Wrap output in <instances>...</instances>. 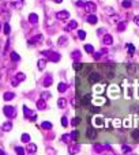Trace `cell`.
<instances>
[{"mask_svg": "<svg viewBox=\"0 0 139 155\" xmlns=\"http://www.w3.org/2000/svg\"><path fill=\"white\" fill-rule=\"evenodd\" d=\"M3 112H4V114H6L8 118H14V117L17 116V110H15V108H14V106H10V105L4 106V108H3Z\"/></svg>", "mask_w": 139, "mask_h": 155, "instance_id": "obj_1", "label": "cell"}, {"mask_svg": "<svg viewBox=\"0 0 139 155\" xmlns=\"http://www.w3.org/2000/svg\"><path fill=\"white\" fill-rule=\"evenodd\" d=\"M104 67V70H105V74H107V76L109 78V79H112V78L115 76V67H113V64H104L102 65Z\"/></svg>", "mask_w": 139, "mask_h": 155, "instance_id": "obj_2", "label": "cell"}, {"mask_svg": "<svg viewBox=\"0 0 139 155\" xmlns=\"http://www.w3.org/2000/svg\"><path fill=\"white\" fill-rule=\"evenodd\" d=\"M101 80V75L98 74V72H92V74L89 75V82L90 83H98V82Z\"/></svg>", "mask_w": 139, "mask_h": 155, "instance_id": "obj_3", "label": "cell"}, {"mask_svg": "<svg viewBox=\"0 0 139 155\" xmlns=\"http://www.w3.org/2000/svg\"><path fill=\"white\" fill-rule=\"evenodd\" d=\"M86 136H87L89 139H95L97 137V131H95L94 127H87V129H86Z\"/></svg>", "mask_w": 139, "mask_h": 155, "instance_id": "obj_4", "label": "cell"}, {"mask_svg": "<svg viewBox=\"0 0 139 155\" xmlns=\"http://www.w3.org/2000/svg\"><path fill=\"white\" fill-rule=\"evenodd\" d=\"M93 125H94V128H102V127H105L104 118H102V117H98V116H95V117L93 118Z\"/></svg>", "mask_w": 139, "mask_h": 155, "instance_id": "obj_5", "label": "cell"}, {"mask_svg": "<svg viewBox=\"0 0 139 155\" xmlns=\"http://www.w3.org/2000/svg\"><path fill=\"white\" fill-rule=\"evenodd\" d=\"M85 10L87 11L89 14H94V11L97 10V6L93 3V2H86V4H85Z\"/></svg>", "mask_w": 139, "mask_h": 155, "instance_id": "obj_6", "label": "cell"}, {"mask_svg": "<svg viewBox=\"0 0 139 155\" xmlns=\"http://www.w3.org/2000/svg\"><path fill=\"white\" fill-rule=\"evenodd\" d=\"M93 148H94L95 152H101V151H104V150H107V148H111V146H109V144H94Z\"/></svg>", "mask_w": 139, "mask_h": 155, "instance_id": "obj_7", "label": "cell"}, {"mask_svg": "<svg viewBox=\"0 0 139 155\" xmlns=\"http://www.w3.org/2000/svg\"><path fill=\"white\" fill-rule=\"evenodd\" d=\"M42 40H44V36H42V34H37V36H34L30 41H29V44H30V45H37V44L41 42Z\"/></svg>", "mask_w": 139, "mask_h": 155, "instance_id": "obj_8", "label": "cell"}, {"mask_svg": "<svg viewBox=\"0 0 139 155\" xmlns=\"http://www.w3.org/2000/svg\"><path fill=\"white\" fill-rule=\"evenodd\" d=\"M56 18H57V19H68V18H70V12L66 11V10H63V11H59V12H56Z\"/></svg>", "mask_w": 139, "mask_h": 155, "instance_id": "obj_9", "label": "cell"}, {"mask_svg": "<svg viewBox=\"0 0 139 155\" xmlns=\"http://www.w3.org/2000/svg\"><path fill=\"white\" fill-rule=\"evenodd\" d=\"M48 59H49L51 61H53V63H57L60 60V55L57 52H52L51 50V53H49V56H48Z\"/></svg>", "mask_w": 139, "mask_h": 155, "instance_id": "obj_10", "label": "cell"}, {"mask_svg": "<svg viewBox=\"0 0 139 155\" xmlns=\"http://www.w3.org/2000/svg\"><path fill=\"white\" fill-rule=\"evenodd\" d=\"M23 113H25V116H26V117H31L33 120H34V118L37 117V116H36V113L33 112V110H30V109H29L27 106H23Z\"/></svg>", "mask_w": 139, "mask_h": 155, "instance_id": "obj_11", "label": "cell"}, {"mask_svg": "<svg viewBox=\"0 0 139 155\" xmlns=\"http://www.w3.org/2000/svg\"><path fill=\"white\" fill-rule=\"evenodd\" d=\"M78 27V22L76 21H70L68 22V25L66 26V31H71V30H74V29Z\"/></svg>", "mask_w": 139, "mask_h": 155, "instance_id": "obj_12", "label": "cell"}, {"mask_svg": "<svg viewBox=\"0 0 139 155\" xmlns=\"http://www.w3.org/2000/svg\"><path fill=\"white\" fill-rule=\"evenodd\" d=\"M102 42L105 44V45H112L113 44V37L111 34H105L104 38H102Z\"/></svg>", "mask_w": 139, "mask_h": 155, "instance_id": "obj_13", "label": "cell"}, {"mask_svg": "<svg viewBox=\"0 0 139 155\" xmlns=\"http://www.w3.org/2000/svg\"><path fill=\"white\" fill-rule=\"evenodd\" d=\"M92 102L94 104V105H98V106H101V105H104L107 101H105V98H102V97H98V98H93L92 99Z\"/></svg>", "mask_w": 139, "mask_h": 155, "instance_id": "obj_14", "label": "cell"}, {"mask_svg": "<svg viewBox=\"0 0 139 155\" xmlns=\"http://www.w3.org/2000/svg\"><path fill=\"white\" fill-rule=\"evenodd\" d=\"M52 82H53L52 76H51V75H48V76H45V79L42 80V86H44V87H49V86L52 84Z\"/></svg>", "mask_w": 139, "mask_h": 155, "instance_id": "obj_15", "label": "cell"}, {"mask_svg": "<svg viewBox=\"0 0 139 155\" xmlns=\"http://www.w3.org/2000/svg\"><path fill=\"white\" fill-rule=\"evenodd\" d=\"M2 129L4 131V132H8V131H11V129H12V123H11V121H6V123L2 125Z\"/></svg>", "mask_w": 139, "mask_h": 155, "instance_id": "obj_16", "label": "cell"}, {"mask_svg": "<svg viewBox=\"0 0 139 155\" xmlns=\"http://www.w3.org/2000/svg\"><path fill=\"white\" fill-rule=\"evenodd\" d=\"M46 108V102H45V99H38L37 101V109H40V110H44Z\"/></svg>", "mask_w": 139, "mask_h": 155, "instance_id": "obj_17", "label": "cell"}, {"mask_svg": "<svg viewBox=\"0 0 139 155\" xmlns=\"http://www.w3.org/2000/svg\"><path fill=\"white\" fill-rule=\"evenodd\" d=\"M104 53H107V50H105V49H102V50H98V52H93V57H94L95 60H100V59L102 57V55H104Z\"/></svg>", "mask_w": 139, "mask_h": 155, "instance_id": "obj_18", "label": "cell"}, {"mask_svg": "<svg viewBox=\"0 0 139 155\" xmlns=\"http://www.w3.org/2000/svg\"><path fill=\"white\" fill-rule=\"evenodd\" d=\"M29 22L33 23V25H36V23L38 22V15L37 14H30V15H29Z\"/></svg>", "mask_w": 139, "mask_h": 155, "instance_id": "obj_19", "label": "cell"}, {"mask_svg": "<svg viewBox=\"0 0 139 155\" xmlns=\"http://www.w3.org/2000/svg\"><path fill=\"white\" fill-rule=\"evenodd\" d=\"M3 98L6 99V101H11V99H14V98H15V94H14V93H11V91H7V93H4Z\"/></svg>", "mask_w": 139, "mask_h": 155, "instance_id": "obj_20", "label": "cell"}, {"mask_svg": "<svg viewBox=\"0 0 139 155\" xmlns=\"http://www.w3.org/2000/svg\"><path fill=\"white\" fill-rule=\"evenodd\" d=\"M97 21H98V19H97V16H95L94 14H90V15L87 16V22L90 23V25H94V23H97Z\"/></svg>", "mask_w": 139, "mask_h": 155, "instance_id": "obj_21", "label": "cell"}, {"mask_svg": "<svg viewBox=\"0 0 139 155\" xmlns=\"http://www.w3.org/2000/svg\"><path fill=\"white\" fill-rule=\"evenodd\" d=\"M67 41H68V38H67L66 36H61L59 38V41H57V45H59V46H64L67 44Z\"/></svg>", "mask_w": 139, "mask_h": 155, "instance_id": "obj_22", "label": "cell"}, {"mask_svg": "<svg viewBox=\"0 0 139 155\" xmlns=\"http://www.w3.org/2000/svg\"><path fill=\"white\" fill-rule=\"evenodd\" d=\"M66 105H67L66 98H59V99H57V106H59L60 109H64V108H66Z\"/></svg>", "mask_w": 139, "mask_h": 155, "instance_id": "obj_23", "label": "cell"}, {"mask_svg": "<svg viewBox=\"0 0 139 155\" xmlns=\"http://www.w3.org/2000/svg\"><path fill=\"white\" fill-rule=\"evenodd\" d=\"M68 152H70L71 155L79 152V146H70V147H68Z\"/></svg>", "mask_w": 139, "mask_h": 155, "instance_id": "obj_24", "label": "cell"}, {"mask_svg": "<svg viewBox=\"0 0 139 155\" xmlns=\"http://www.w3.org/2000/svg\"><path fill=\"white\" fill-rule=\"evenodd\" d=\"M38 70H44L45 67H46V60L45 59H41V60H38Z\"/></svg>", "mask_w": 139, "mask_h": 155, "instance_id": "obj_25", "label": "cell"}, {"mask_svg": "<svg viewBox=\"0 0 139 155\" xmlns=\"http://www.w3.org/2000/svg\"><path fill=\"white\" fill-rule=\"evenodd\" d=\"M67 87H68V86L61 82V83H59V86H57V90H59V93H64V91L67 90Z\"/></svg>", "mask_w": 139, "mask_h": 155, "instance_id": "obj_26", "label": "cell"}, {"mask_svg": "<svg viewBox=\"0 0 139 155\" xmlns=\"http://www.w3.org/2000/svg\"><path fill=\"white\" fill-rule=\"evenodd\" d=\"M36 151H37V146H36V144H33V143H30L27 146V152L33 154V152H36Z\"/></svg>", "mask_w": 139, "mask_h": 155, "instance_id": "obj_27", "label": "cell"}, {"mask_svg": "<svg viewBox=\"0 0 139 155\" xmlns=\"http://www.w3.org/2000/svg\"><path fill=\"white\" fill-rule=\"evenodd\" d=\"M126 27H127V22H120L117 25V30L119 31H124V30H126Z\"/></svg>", "mask_w": 139, "mask_h": 155, "instance_id": "obj_28", "label": "cell"}, {"mask_svg": "<svg viewBox=\"0 0 139 155\" xmlns=\"http://www.w3.org/2000/svg\"><path fill=\"white\" fill-rule=\"evenodd\" d=\"M41 127L44 129H52V123H49V121H42Z\"/></svg>", "mask_w": 139, "mask_h": 155, "instance_id": "obj_29", "label": "cell"}, {"mask_svg": "<svg viewBox=\"0 0 139 155\" xmlns=\"http://www.w3.org/2000/svg\"><path fill=\"white\" fill-rule=\"evenodd\" d=\"M121 6H123L124 8H130V7L132 6V2H131V0H123Z\"/></svg>", "mask_w": 139, "mask_h": 155, "instance_id": "obj_30", "label": "cell"}, {"mask_svg": "<svg viewBox=\"0 0 139 155\" xmlns=\"http://www.w3.org/2000/svg\"><path fill=\"white\" fill-rule=\"evenodd\" d=\"M11 60L12 61H19V60H21V57H19V55L17 52H11Z\"/></svg>", "mask_w": 139, "mask_h": 155, "instance_id": "obj_31", "label": "cell"}, {"mask_svg": "<svg viewBox=\"0 0 139 155\" xmlns=\"http://www.w3.org/2000/svg\"><path fill=\"white\" fill-rule=\"evenodd\" d=\"M19 83H21V82H19V79H18L17 76H12V78H11V84H12V87H17Z\"/></svg>", "mask_w": 139, "mask_h": 155, "instance_id": "obj_32", "label": "cell"}, {"mask_svg": "<svg viewBox=\"0 0 139 155\" xmlns=\"http://www.w3.org/2000/svg\"><path fill=\"white\" fill-rule=\"evenodd\" d=\"M71 56H72L74 60H79V59H80V52H79V50H74Z\"/></svg>", "mask_w": 139, "mask_h": 155, "instance_id": "obj_33", "label": "cell"}, {"mask_svg": "<svg viewBox=\"0 0 139 155\" xmlns=\"http://www.w3.org/2000/svg\"><path fill=\"white\" fill-rule=\"evenodd\" d=\"M61 140L66 143H70V142H72V139H71V135H63L61 136Z\"/></svg>", "mask_w": 139, "mask_h": 155, "instance_id": "obj_34", "label": "cell"}, {"mask_svg": "<svg viewBox=\"0 0 139 155\" xmlns=\"http://www.w3.org/2000/svg\"><path fill=\"white\" fill-rule=\"evenodd\" d=\"M131 151H132V148L130 146H121V152L128 154V152H131Z\"/></svg>", "mask_w": 139, "mask_h": 155, "instance_id": "obj_35", "label": "cell"}, {"mask_svg": "<svg viewBox=\"0 0 139 155\" xmlns=\"http://www.w3.org/2000/svg\"><path fill=\"white\" fill-rule=\"evenodd\" d=\"M85 50L89 52V53H93L94 52V48H93V45H90V44H86V45H85Z\"/></svg>", "mask_w": 139, "mask_h": 155, "instance_id": "obj_36", "label": "cell"}, {"mask_svg": "<svg viewBox=\"0 0 139 155\" xmlns=\"http://www.w3.org/2000/svg\"><path fill=\"white\" fill-rule=\"evenodd\" d=\"M21 140H22L23 143H29V142H30V136H29L27 133H23L22 137H21Z\"/></svg>", "mask_w": 139, "mask_h": 155, "instance_id": "obj_37", "label": "cell"}, {"mask_svg": "<svg viewBox=\"0 0 139 155\" xmlns=\"http://www.w3.org/2000/svg\"><path fill=\"white\" fill-rule=\"evenodd\" d=\"M78 136H79V132H78V131H72V133H71V139H72V142H76Z\"/></svg>", "mask_w": 139, "mask_h": 155, "instance_id": "obj_38", "label": "cell"}, {"mask_svg": "<svg viewBox=\"0 0 139 155\" xmlns=\"http://www.w3.org/2000/svg\"><path fill=\"white\" fill-rule=\"evenodd\" d=\"M131 136L135 139V140H139V129H135V131H132L131 132Z\"/></svg>", "mask_w": 139, "mask_h": 155, "instance_id": "obj_39", "label": "cell"}, {"mask_svg": "<svg viewBox=\"0 0 139 155\" xmlns=\"http://www.w3.org/2000/svg\"><path fill=\"white\" fill-rule=\"evenodd\" d=\"M104 86H95L94 87V91H95V93H98V94H101V93H104Z\"/></svg>", "mask_w": 139, "mask_h": 155, "instance_id": "obj_40", "label": "cell"}, {"mask_svg": "<svg viewBox=\"0 0 139 155\" xmlns=\"http://www.w3.org/2000/svg\"><path fill=\"white\" fill-rule=\"evenodd\" d=\"M113 127H115V128H119V127H121V120H119V118H115V120H113Z\"/></svg>", "mask_w": 139, "mask_h": 155, "instance_id": "obj_41", "label": "cell"}, {"mask_svg": "<svg viewBox=\"0 0 139 155\" xmlns=\"http://www.w3.org/2000/svg\"><path fill=\"white\" fill-rule=\"evenodd\" d=\"M79 123H80V118H79V117H74L72 121H71V125H72V127H76Z\"/></svg>", "mask_w": 139, "mask_h": 155, "instance_id": "obj_42", "label": "cell"}, {"mask_svg": "<svg viewBox=\"0 0 139 155\" xmlns=\"http://www.w3.org/2000/svg\"><path fill=\"white\" fill-rule=\"evenodd\" d=\"M15 152L18 155H25V148H22V147H15Z\"/></svg>", "mask_w": 139, "mask_h": 155, "instance_id": "obj_43", "label": "cell"}, {"mask_svg": "<svg viewBox=\"0 0 139 155\" xmlns=\"http://www.w3.org/2000/svg\"><path fill=\"white\" fill-rule=\"evenodd\" d=\"M72 67H74L75 71H80V70H82V64H80V63H78V61H75Z\"/></svg>", "mask_w": 139, "mask_h": 155, "instance_id": "obj_44", "label": "cell"}, {"mask_svg": "<svg viewBox=\"0 0 139 155\" xmlns=\"http://www.w3.org/2000/svg\"><path fill=\"white\" fill-rule=\"evenodd\" d=\"M127 50H128V53H130V55H132V53L135 52V46H134L132 44H130V45H127Z\"/></svg>", "mask_w": 139, "mask_h": 155, "instance_id": "obj_45", "label": "cell"}, {"mask_svg": "<svg viewBox=\"0 0 139 155\" xmlns=\"http://www.w3.org/2000/svg\"><path fill=\"white\" fill-rule=\"evenodd\" d=\"M3 30H4V34H10V30H11V27H10V25H8V23H6V25H4V29H3Z\"/></svg>", "mask_w": 139, "mask_h": 155, "instance_id": "obj_46", "label": "cell"}, {"mask_svg": "<svg viewBox=\"0 0 139 155\" xmlns=\"http://www.w3.org/2000/svg\"><path fill=\"white\" fill-rule=\"evenodd\" d=\"M78 36H79V38H80V40H85V38H86V31H83V30H79V31H78Z\"/></svg>", "mask_w": 139, "mask_h": 155, "instance_id": "obj_47", "label": "cell"}, {"mask_svg": "<svg viewBox=\"0 0 139 155\" xmlns=\"http://www.w3.org/2000/svg\"><path fill=\"white\" fill-rule=\"evenodd\" d=\"M82 101H83V104H85V105H87V104H90V101H92V99H90V95H85Z\"/></svg>", "mask_w": 139, "mask_h": 155, "instance_id": "obj_48", "label": "cell"}, {"mask_svg": "<svg viewBox=\"0 0 139 155\" xmlns=\"http://www.w3.org/2000/svg\"><path fill=\"white\" fill-rule=\"evenodd\" d=\"M85 4H86L85 0H78V2H76V6L78 7H85Z\"/></svg>", "mask_w": 139, "mask_h": 155, "instance_id": "obj_49", "label": "cell"}, {"mask_svg": "<svg viewBox=\"0 0 139 155\" xmlns=\"http://www.w3.org/2000/svg\"><path fill=\"white\" fill-rule=\"evenodd\" d=\"M61 125H63V127H67V125H68V121H67V117H61Z\"/></svg>", "mask_w": 139, "mask_h": 155, "instance_id": "obj_50", "label": "cell"}, {"mask_svg": "<svg viewBox=\"0 0 139 155\" xmlns=\"http://www.w3.org/2000/svg\"><path fill=\"white\" fill-rule=\"evenodd\" d=\"M127 70H128V72H134V71H135V65H132V64H128Z\"/></svg>", "mask_w": 139, "mask_h": 155, "instance_id": "obj_51", "label": "cell"}, {"mask_svg": "<svg viewBox=\"0 0 139 155\" xmlns=\"http://www.w3.org/2000/svg\"><path fill=\"white\" fill-rule=\"evenodd\" d=\"M134 22H135V23H136V25L139 26V15H136L135 18H134Z\"/></svg>", "mask_w": 139, "mask_h": 155, "instance_id": "obj_52", "label": "cell"}, {"mask_svg": "<svg viewBox=\"0 0 139 155\" xmlns=\"http://www.w3.org/2000/svg\"><path fill=\"white\" fill-rule=\"evenodd\" d=\"M97 33H98V34H104V33H105V29H104V27L100 29V30H97Z\"/></svg>", "mask_w": 139, "mask_h": 155, "instance_id": "obj_53", "label": "cell"}, {"mask_svg": "<svg viewBox=\"0 0 139 155\" xmlns=\"http://www.w3.org/2000/svg\"><path fill=\"white\" fill-rule=\"evenodd\" d=\"M53 2H55V3H57V4H59V3H61V2H63V0H53Z\"/></svg>", "mask_w": 139, "mask_h": 155, "instance_id": "obj_54", "label": "cell"}, {"mask_svg": "<svg viewBox=\"0 0 139 155\" xmlns=\"http://www.w3.org/2000/svg\"><path fill=\"white\" fill-rule=\"evenodd\" d=\"M0 155H4V151H3L2 148H0Z\"/></svg>", "mask_w": 139, "mask_h": 155, "instance_id": "obj_55", "label": "cell"}, {"mask_svg": "<svg viewBox=\"0 0 139 155\" xmlns=\"http://www.w3.org/2000/svg\"><path fill=\"white\" fill-rule=\"evenodd\" d=\"M138 95H139V89H138Z\"/></svg>", "mask_w": 139, "mask_h": 155, "instance_id": "obj_56", "label": "cell"}, {"mask_svg": "<svg viewBox=\"0 0 139 155\" xmlns=\"http://www.w3.org/2000/svg\"><path fill=\"white\" fill-rule=\"evenodd\" d=\"M0 29H2V23H0Z\"/></svg>", "mask_w": 139, "mask_h": 155, "instance_id": "obj_57", "label": "cell"}]
</instances>
